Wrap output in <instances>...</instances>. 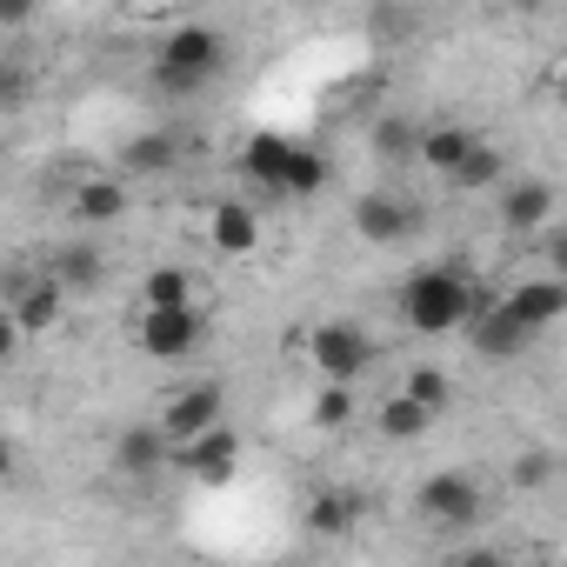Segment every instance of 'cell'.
<instances>
[{
    "instance_id": "obj_5",
    "label": "cell",
    "mask_w": 567,
    "mask_h": 567,
    "mask_svg": "<svg viewBox=\"0 0 567 567\" xmlns=\"http://www.w3.org/2000/svg\"><path fill=\"white\" fill-rule=\"evenodd\" d=\"M200 341H207L200 308H141V321H134V348L147 361H187Z\"/></svg>"
},
{
    "instance_id": "obj_20",
    "label": "cell",
    "mask_w": 567,
    "mask_h": 567,
    "mask_svg": "<svg viewBox=\"0 0 567 567\" xmlns=\"http://www.w3.org/2000/svg\"><path fill=\"white\" fill-rule=\"evenodd\" d=\"M354 520H361V501H354V494H341V487L308 494V527H315V534L341 540V534H354Z\"/></svg>"
},
{
    "instance_id": "obj_6",
    "label": "cell",
    "mask_w": 567,
    "mask_h": 567,
    "mask_svg": "<svg viewBox=\"0 0 567 567\" xmlns=\"http://www.w3.org/2000/svg\"><path fill=\"white\" fill-rule=\"evenodd\" d=\"M414 507H421V520H434V527H474V520L487 514V494H481L474 474L441 467V474H427V481L414 487Z\"/></svg>"
},
{
    "instance_id": "obj_31",
    "label": "cell",
    "mask_w": 567,
    "mask_h": 567,
    "mask_svg": "<svg viewBox=\"0 0 567 567\" xmlns=\"http://www.w3.org/2000/svg\"><path fill=\"white\" fill-rule=\"evenodd\" d=\"M547 94H554V101H560V107H567V61H560V68H554V74H547Z\"/></svg>"
},
{
    "instance_id": "obj_15",
    "label": "cell",
    "mask_w": 567,
    "mask_h": 567,
    "mask_svg": "<svg viewBox=\"0 0 567 567\" xmlns=\"http://www.w3.org/2000/svg\"><path fill=\"white\" fill-rule=\"evenodd\" d=\"M114 467H121L127 481H147V474L174 467V434H167L161 421H141V427H127V434L114 441Z\"/></svg>"
},
{
    "instance_id": "obj_16",
    "label": "cell",
    "mask_w": 567,
    "mask_h": 567,
    "mask_svg": "<svg viewBox=\"0 0 567 567\" xmlns=\"http://www.w3.org/2000/svg\"><path fill=\"white\" fill-rule=\"evenodd\" d=\"M441 414L427 408V401H414L408 388H394L388 401H374V427H381V441H394V447H408V441H427V427H434Z\"/></svg>"
},
{
    "instance_id": "obj_13",
    "label": "cell",
    "mask_w": 567,
    "mask_h": 567,
    "mask_svg": "<svg viewBox=\"0 0 567 567\" xmlns=\"http://www.w3.org/2000/svg\"><path fill=\"white\" fill-rule=\"evenodd\" d=\"M414 227H421V207L401 200V194H361L354 200V234L374 240V247H401Z\"/></svg>"
},
{
    "instance_id": "obj_19",
    "label": "cell",
    "mask_w": 567,
    "mask_h": 567,
    "mask_svg": "<svg viewBox=\"0 0 567 567\" xmlns=\"http://www.w3.org/2000/svg\"><path fill=\"white\" fill-rule=\"evenodd\" d=\"M501 181H507V161H501V147H494L487 134H481V141L467 147V161L447 174V187H454V194H494Z\"/></svg>"
},
{
    "instance_id": "obj_12",
    "label": "cell",
    "mask_w": 567,
    "mask_h": 567,
    "mask_svg": "<svg viewBox=\"0 0 567 567\" xmlns=\"http://www.w3.org/2000/svg\"><path fill=\"white\" fill-rule=\"evenodd\" d=\"M501 301H507L534 334H540V328L567 321V274H554V267H547V274H520L514 288H501Z\"/></svg>"
},
{
    "instance_id": "obj_4",
    "label": "cell",
    "mask_w": 567,
    "mask_h": 567,
    "mask_svg": "<svg viewBox=\"0 0 567 567\" xmlns=\"http://www.w3.org/2000/svg\"><path fill=\"white\" fill-rule=\"evenodd\" d=\"M467 341H474V354H481V361L507 368V361H520V354L534 348V328H527V321L501 301V288H481L474 321H467Z\"/></svg>"
},
{
    "instance_id": "obj_33",
    "label": "cell",
    "mask_w": 567,
    "mask_h": 567,
    "mask_svg": "<svg viewBox=\"0 0 567 567\" xmlns=\"http://www.w3.org/2000/svg\"><path fill=\"white\" fill-rule=\"evenodd\" d=\"M507 8H520V14H540V8H547V0H507Z\"/></svg>"
},
{
    "instance_id": "obj_28",
    "label": "cell",
    "mask_w": 567,
    "mask_h": 567,
    "mask_svg": "<svg viewBox=\"0 0 567 567\" xmlns=\"http://www.w3.org/2000/svg\"><path fill=\"white\" fill-rule=\"evenodd\" d=\"M547 481H554V454H547V447L514 454V487H547Z\"/></svg>"
},
{
    "instance_id": "obj_9",
    "label": "cell",
    "mask_w": 567,
    "mask_h": 567,
    "mask_svg": "<svg viewBox=\"0 0 567 567\" xmlns=\"http://www.w3.org/2000/svg\"><path fill=\"white\" fill-rule=\"evenodd\" d=\"M494 207H501V227L514 234V240H540L547 227H554V187L547 181H501L494 187Z\"/></svg>"
},
{
    "instance_id": "obj_21",
    "label": "cell",
    "mask_w": 567,
    "mask_h": 567,
    "mask_svg": "<svg viewBox=\"0 0 567 567\" xmlns=\"http://www.w3.org/2000/svg\"><path fill=\"white\" fill-rule=\"evenodd\" d=\"M141 308H194V274L187 267H154L141 280Z\"/></svg>"
},
{
    "instance_id": "obj_18",
    "label": "cell",
    "mask_w": 567,
    "mask_h": 567,
    "mask_svg": "<svg viewBox=\"0 0 567 567\" xmlns=\"http://www.w3.org/2000/svg\"><path fill=\"white\" fill-rule=\"evenodd\" d=\"M68 214H74V220H87V227H107V220H121V214H127V187H121V181H107V174H94V181H81V187L68 194Z\"/></svg>"
},
{
    "instance_id": "obj_10",
    "label": "cell",
    "mask_w": 567,
    "mask_h": 567,
    "mask_svg": "<svg viewBox=\"0 0 567 567\" xmlns=\"http://www.w3.org/2000/svg\"><path fill=\"white\" fill-rule=\"evenodd\" d=\"M220 421H227V388L220 381H194V388H181V394L161 401V427L174 441H194V434H207Z\"/></svg>"
},
{
    "instance_id": "obj_22",
    "label": "cell",
    "mask_w": 567,
    "mask_h": 567,
    "mask_svg": "<svg viewBox=\"0 0 567 567\" xmlns=\"http://www.w3.org/2000/svg\"><path fill=\"white\" fill-rule=\"evenodd\" d=\"M174 161H181L174 134H134V141L121 147V167H127V174H167Z\"/></svg>"
},
{
    "instance_id": "obj_1",
    "label": "cell",
    "mask_w": 567,
    "mask_h": 567,
    "mask_svg": "<svg viewBox=\"0 0 567 567\" xmlns=\"http://www.w3.org/2000/svg\"><path fill=\"white\" fill-rule=\"evenodd\" d=\"M474 301H481V288H474L461 267H414L401 280V321L414 334H427V341L461 334L474 321Z\"/></svg>"
},
{
    "instance_id": "obj_27",
    "label": "cell",
    "mask_w": 567,
    "mask_h": 567,
    "mask_svg": "<svg viewBox=\"0 0 567 567\" xmlns=\"http://www.w3.org/2000/svg\"><path fill=\"white\" fill-rule=\"evenodd\" d=\"M414 141H421V127H408L401 114H381V121H374V147H381L388 161H408V154H414Z\"/></svg>"
},
{
    "instance_id": "obj_7",
    "label": "cell",
    "mask_w": 567,
    "mask_h": 567,
    "mask_svg": "<svg viewBox=\"0 0 567 567\" xmlns=\"http://www.w3.org/2000/svg\"><path fill=\"white\" fill-rule=\"evenodd\" d=\"M61 315H68V280H54V274L41 267L34 280H21L14 301H8V348H21L28 334H54Z\"/></svg>"
},
{
    "instance_id": "obj_29",
    "label": "cell",
    "mask_w": 567,
    "mask_h": 567,
    "mask_svg": "<svg viewBox=\"0 0 567 567\" xmlns=\"http://www.w3.org/2000/svg\"><path fill=\"white\" fill-rule=\"evenodd\" d=\"M540 254H547L554 274H567V227H547V234H540Z\"/></svg>"
},
{
    "instance_id": "obj_23",
    "label": "cell",
    "mask_w": 567,
    "mask_h": 567,
    "mask_svg": "<svg viewBox=\"0 0 567 567\" xmlns=\"http://www.w3.org/2000/svg\"><path fill=\"white\" fill-rule=\"evenodd\" d=\"M48 274L68 280V295L101 288V254H94V247H54V254H48Z\"/></svg>"
},
{
    "instance_id": "obj_8",
    "label": "cell",
    "mask_w": 567,
    "mask_h": 567,
    "mask_svg": "<svg viewBox=\"0 0 567 567\" xmlns=\"http://www.w3.org/2000/svg\"><path fill=\"white\" fill-rule=\"evenodd\" d=\"M174 467H181L187 481H200V487H227V481L240 474V434L220 421V427H207V434H194V441H174Z\"/></svg>"
},
{
    "instance_id": "obj_30",
    "label": "cell",
    "mask_w": 567,
    "mask_h": 567,
    "mask_svg": "<svg viewBox=\"0 0 567 567\" xmlns=\"http://www.w3.org/2000/svg\"><path fill=\"white\" fill-rule=\"evenodd\" d=\"M34 8H41V0H0V21H8V28H28Z\"/></svg>"
},
{
    "instance_id": "obj_26",
    "label": "cell",
    "mask_w": 567,
    "mask_h": 567,
    "mask_svg": "<svg viewBox=\"0 0 567 567\" xmlns=\"http://www.w3.org/2000/svg\"><path fill=\"white\" fill-rule=\"evenodd\" d=\"M321 187H328V154L301 141V154H295V174H288V200H315Z\"/></svg>"
},
{
    "instance_id": "obj_25",
    "label": "cell",
    "mask_w": 567,
    "mask_h": 567,
    "mask_svg": "<svg viewBox=\"0 0 567 567\" xmlns=\"http://www.w3.org/2000/svg\"><path fill=\"white\" fill-rule=\"evenodd\" d=\"M354 381H321L315 388V427H348L354 421Z\"/></svg>"
},
{
    "instance_id": "obj_17",
    "label": "cell",
    "mask_w": 567,
    "mask_h": 567,
    "mask_svg": "<svg viewBox=\"0 0 567 567\" xmlns=\"http://www.w3.org/2000/svg\"><path fill=\"white\" fill-rule=\"evenodd\" d=\"M474 141H481L474 127H461V121H434V127H421V141H414V161H421L427 174H441V181H447V174L467 161V147H474Z\"/></svg>"
},
{
    "instance_id": "obj_11",
    "label": "cell",
    "mask_w": 567,
    "mask_h": 567,
    "mask_svg": "<svg viewBox=\"0 0 567 567\" xmlns=\"http://www.w3.org/2000/svg\"><path fill=\"white\" fill-rule=\"evenodd\" d=\"M295 154H301V141H295V134L260 127V134H247V141H240V174H247L254 187H267V194H288Z\"/></svg>"
},
{
    "instance_id": "obj_3",
    "label": "cell",
    "mask_w": 567,
    "mask_h": 567,
    "mask_svg": "<svg viewBox=\"0 0 567 567\" xmlns=\"http://www.w3.org/2000/svg\"><path fill=\"white\" fill-rule=\"evenodd\" d=\"M301 348H308V368L321 381H361L374 368V341H368L361 321H315L301 334Z\"/></svg>"
},
{
    "instance_id": "obj_14",
    "label": "cell",
    "mask_w": 567,
    "mask_h": 567,
    "mask_svg": "<svg viewBox=\"0 0 567 567\" xmlns=\"http://www.w3.org/2000/svg\"><path fill=\"white\" fill-rule=\"evenodd\" d=\"M207 247L220 260H254L260 254V214L247 200H214L207 207Z\"/></svg>"
},
{
    "instance_id": "obj_24",
    "label": "cell",
    "mask_w": 567,
    "mask_h": 567,
    "mask_svg": "<svg viewBox=\"0 0 567 567\" xmlns=\"http://www.w3.org/2000/svg\"><path fill=\"white\" fill-rule=\"evenodd\" d=\"M401 388H408L414 401H427L434 414H447V401H454V381H447V368H434V361L408 368V374H401Z\"/></svg>"
},
{
    "instance_id": "obj_2",
    "label": "cell",
    "mask_w": 567,
    "mask_h": 567,
    "mask_svg": "<svg viewBox=\"0 0 567 567\" xmlns=\"http://www.w3.org/2000/svg\"><path fill=\"white\" fill-rule=\"evenodd\" d=\"M227 74V34L207 28V21H181L161 34V54H154V81L167 94H200L207 81Z\"/></svg>"
},
{
    "instance_id": "obj_32",
    "label": "cell",
    "mask_w": 567,
    "mask_h": 567,
    "mask_svg": "<svg viewBox=\"0 0 567 567\" xmlns=\"http://www.w3.org/2000/svg\"><path fill=\"white\" fill-rule=\"evenodd\" d=\"M127 8H134V14H167L174 0H127Z\"/></svg>"
}]
</instances>
